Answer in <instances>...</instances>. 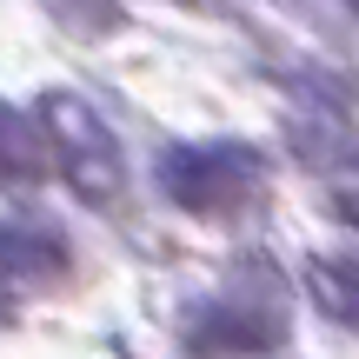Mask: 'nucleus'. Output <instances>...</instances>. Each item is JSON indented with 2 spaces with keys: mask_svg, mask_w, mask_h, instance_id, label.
<instances>
[{
  "mask_svg": "<svg viewBox=\"0 0 359 359\" xmlns=\"http://www.w3.org/2000/svg\"><path fill=\"white\" fill-rule=\"evenodd\" d=\"M40 127H47L53 160H60V173L74 180L80 200H114V193H120V147H114L107 120L93 114L87 100L47 93V100H40Z\"/></svg>",
  "mask_w": 359,
  "mask_h": 359,
  "instance_id": "f257e3e1",
  "label": "nucleus"
},
{
  "mask_svg": "<svg viewBox=\"0 0 359 359\" xmlns=\"http://www.w3.org/2000/svg\"><path fill=\"white\" fill-rule=\"evenodd\" d=\"M253 173H259L253 147L206 140V147H173L167 167H160V187H167L180 206H193V213H213V206L246 200V193H253Z\"/></svg>",
  "mask_w": 359,
  "mask_h": 359,
  "instance_id": "f03ea898",
  "label": "nucleus"
},
{
  "mask_svg": "<svg viewBox=\"0 0 359 359\" xmlns=\"http://www.w3.org/2000/svg\"><path fill=\"white\" fill-rule=\"evenodd\" d=\"M67 273V246L47 226H20V219H0V286L13 293H34V286L60 280Z\"/></svg>",
  "mask_w": 359,
  "mask_h": 359,
  "instance_id": "7ed1b4c3",
  "label": "nucleus"
},
{
  "mask_svg": "<svg viewBox=\"0 0 359 359\" xmlns=\"http://www.w3.org/2000/svg\"><path fill=\"white\" fill-rule=\"evenodd\" d=\"M47 167V127L34 114L0 107V180H34Z\"/></svg>",
  "mask_w": 359,
  "mask_h": 359,
  "instance_id": "20e7f679",
  "label": "nucleus"
},
{
  "mask_svg": "<svg viewBox=\"0 0 359 359\" xmlns=\"http://www.w3.org/2000/svg\"><path fill=\"white\" fill-rule=\"evenodd\" d=\"M313 299H320L333 320L359 326V259H313Z\"/></svg>",
  "mask_w": 359,
  "mask_h": 359,
  "instance_id": "39448f33",
  "label": "nucleus"
}]
</instances>
